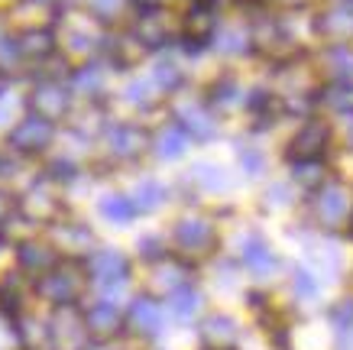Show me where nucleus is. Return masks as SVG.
<instances>
[{"instance_id": "obj_1", "label": "nucleus", "mask_w": 353, "mask_h": 350, "mask_svg": "<svg viewBox=\"0 0 353 350\" xmlns=\"http://www.w3.org/2000/svg\"><path fill=\"white\" fill-rule=\"evenodd\" d=\"M327 143H331V130L311 120L292 137V162H321Z\"/></svg>"}, {"instance_id": "obj_2", "label": "nucleus", "mask_w": 353, "mask_h": 350, "mask_svg": "<svg viewBox=\"0 0 353 350\" xmlns=\"http://www.w3.org/2000/svg\"><path fill=\"white\" fill-rule=\"evenodd\" d=\"M314 211H318V221L327 224V227H337V224L347 221L350 214V195L341 185H324L318 202H314Z\"/></svg>"}, {"instance_id": "obj_3", "label": "nucleus", "mask_w": 353, "mask_h": 350, "mask_svg": "<svg viewBox=\"0 0 353 350\" xmlns=\"http://www.w3.org/2000/svg\"><path fill=\"white\" fill-rule=\"evenodd\" d=\"M243 263L250 266L256 276H269V273L279 266V256H276V250H272L266 240L253 237V240L243 246Z\"/></svg>"}, {"instance_id": "obj_4", "label": "nucleus", "mask_w": 353, "mask_h": 350, "mask_svg": "<svg viewBox=\"0 0 353 350\" xmlns=\"http://www.w3.org/2000/svg\"><path fill=\"white\" fill-rule=\"evenodd\" d=\"M179 240H182L185 246H201L211 240V227L204 221H182V227H179Z\"/></svg>"}, {"instance_id": "obj_5", "label": "nucleus", "mask_w": 353, "mask_h": 350, "mask_svg": "<svg viewBox=\"0 0 353 350\" xmlns=\"http://www.w3.org/2000/svg\"><path fill=\"white\" fill-rule=\"evenodd\" d=\"M17 139L20 143H32V146H43L46 139H49V127H46L43 120H26L20 127V133H17Z\"/></svg>"}, {"instance_id": "obj_6", "label": "nucleus", "mask_w": 353, "mask_h": 350, "mask_svg": "<svg viewBox=\"0 0 353 350\" xmlns=\"http://www.w3.org/2000/svg\"><path fill=\"white\" fill-rule=\"evenodd\" d=\"M162 195H165V188H162L159 182H143L137 188V204H143V208H156V204L162 202Z\"/></svg>"}, {"instance_id": "obj_7", "label": "nucleus", "mask_w": 353, "mask_h": 350, "mask_svg": "<svg viewBox=\"0 0 353 350\" xmlns=\"http://www.w3.org/2000/svg\"><path fill=\"white\" fill-rule=\"evenodd\" d=\"M292 172L301 185H321V162H292Z\"/></svg>"}, {"instance_id": "obj_8", "label": "nucleus", "mask_w": 353, "mask_h": 350, "mask_svg": "<svg viewBox=\"0 0 353 350\" xmlns=\"http://www.w3.org/2000/svg\"><path fill=\"white\" fill-rule=\"evenodd\" d=\"M331 65H334V72H337V78H341V81H347V78H350L353 75V52L350 49H334L331 52Z\"/></svg>"}, {"instance_id": "obj_9", "label": "nucleus", "mask_w": 353, "mask_h": 350, "mask_svg": "<svg viewBox=\"0 0 353 350\" xmlns=\"http://www.w3.org/2000/svg\"><path fill=\"white\" fill-rule=\"evenodd\" d=\"M182 149H185L182 130H169V133H165V137L159 139V153H162V156H169V159L182 156Z\"/></svg>"}, {"instance_id": "obj_10", "label": "nucleus", "mask_w": 353, "mask_h": 350, "mask_svg": "<svg viewBox=\"0 0 353 350\" xmlns=\"http://www.w3.org/2000/svg\"><path fill=\"white\" fill-rule=\"evenodd\" d=\"M292 286H295V292H299V295H314V292L321 289V282L311 276L308 269H299V273H295V282H292Z\"/></svg>"}, {"instance_id": "obj_11", "label": "nucleus", "mask_w": 353, "mask_h": 350, "mask_svg": "<svg viewBox=\"0 0 353 350\" xmlns=\"http://www.w3.org/2000/svg\"><path fill=\"white\" fill-rule=\"evenodd\" d=\"M130 211H133V208H130V202H123V198H108V202H104V214H108V217L127 221Z\"/></svg>"}, {"instance_id": "obj_12", "label": "nucleus", "mask_w": 353, "mask_h": 350, "mask_svg": "<svg viewBox=\"0 0 353 350\" xmlns=\"http://www.w3.org/2000/svg\"><path fill=\"white\" fill-rule=\"evenodd\" d=\"M133 318H137L139 324H146V328H152V324L159 321V308L150 305V302H143V305L133 308Z\"/></svg>"}, {"instance_id": "obj_13", "label": "nucleus", "mask_w": 353, "mask_h": 350, "mask_svg": "<svg viewBox=\"0 0 353 350\" xmlns=\"http://www.w3.org/2000/svg\"><path fill=\"white\" fill-rule=\"evenodd\" d=\"M175 311L179 315H194L198 311V295L194 292H182V295L175 298Z\"/></svg>"}, {"instance_id": "obj_14", "label": "nucleus", "mask_w": 353, "mask_h": 350, "mask_svg": "<svg viewBox=\"0 0 353 350\" xmlns=\"http://www.w3.org/2000/svg\"><path fill=\"white\" fill-rule=\"evenodd\" d=\"M353 321V302H341V305L334 308V321Z\"/></svg>"}, {"instance_id": "obj_15", "label": "nucleus", "mask_w": 353, "mask_h": 350, "mask_svg": "<svg viewBox=\"0 0 353 350\" xmlns=\"http://www.w3.org/2000/svg\"><path fill=\"white\" fill-rule=\"evenodd\" d=\"M347 139H350V143H353V120H350V124H347Z\"/></svg>"}]
</instances>
